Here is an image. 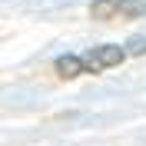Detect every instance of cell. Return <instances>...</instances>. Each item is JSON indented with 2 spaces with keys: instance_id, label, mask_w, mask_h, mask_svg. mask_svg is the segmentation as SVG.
Instances as JSON below:
<instances>
[{
  "instance_id": "7a4b0ae2",
  "label": "cell",
  "mask_w": 146,
  "mask_h": 146,
  "mask_svg": "<svg viewBox=\"0 0 146 146\" xmlns=\"http://www.w3.org/2000/svg\"><path fill=\"white\" fill-rule=\"evenodd\" d=\"M53 70H56V76H63V80H73V76H80V73H83V56H73V53L56 56Z\"/></svg>"
},
{
  "instance_id": "6da1fadb",
  "label": "cell",
  "mask_w": 146,
  "mask_h": 146,
  "mask_svg": "<svg viewBox=\"0 0 146 146\" xmlns=\"http://www.w3.org/2000/svg\"><path fill=\"white\" fill-rule=\"evenodd\" d=\"M123 60H126V50L123 46H113V43L93 46L90 53H83V73H100L106 66H119Z\"/></svg>"
},
{
  "instance_id": "277c9868",
  "label": "cell",
  "mask_w": 146,
  "mask_h": 146,
  "mask_svg": "<svg viewBox=\"0 0 146 146\" xmlns=\"http://www.w3.org/2000/svg\"><path fill=\"white\" fill-rule=\"evenodd\" d=\"M90 17L93 20H113V17H119L116 0H96V3L90 7Z\"/></svg>"
},
{
  "instance_id": "3957f363",
  "label": "cell",
  "mask_w": 146,
  "mask_h": 146,
  "mask_svg": "<svg viewBox=\"0 0 146 146\" xmlns=\"http://www.w3.org/2000/svg\"><path fill=\"white\" fill-rule=\"evenodd\" d=\"M116 10L123 20H139L146 17V0H116Z\"/></svg>"
},
{
  "instance_id": "5b68a950",
  "label": "cell",
  "mask_w": 146,
  "mask_h": 146,
  "mask_svg": "<svg viewBox=\"0 0 146 146\" xmlns=\"http://www.w3.org/2000/svg\"><path fill=\"white\" fill-rule=\"evenodd\" d=\"M126 53H133V56H143V53H146V40H143V36H133V40L126 43Z\"/></svg>"
}]
</instances>
